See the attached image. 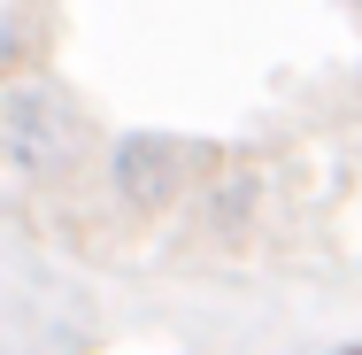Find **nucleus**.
<instances>
[{
	"instance_id": "obj_1",
	"label": "nucleus",
	"mask_w": 362,
	"mask_h": 355,
	"mask_svg": "<svg viewBox=\"0 0 362 355\" xmlns=\"http://www.w3.org/2000/svg\"><path fill=\"white\" fill-rule=\"evenodd\" d=\"M339 355H362V348H339Z\"/></svg>"
}]
</instances>
